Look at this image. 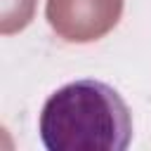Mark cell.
I'll return each mask as SVG.
<instances>
[{
	"label": "cell",
	"instance_id": "obj_1",
	"mask_svg": "<svg viewBox=\"0 0 151 151\" xmlns=\"http://www.w3.org/2000/svg\"><path fill=\"white\" fill-rule=\"evenodd\" d=\"M47 151H123L132 118L123 97L101 80H76L52 92L40 113Z\"/></svg>",
	"mask_w": 151,
	"mask_h": 151
},
{
	"label": "cell",
	"instance_id": "obj_3",
	"mask_svg": "<svg viewBox=\"0 0 151 151\" xmlns=\"http://www.w3.org/2000/svg\"><path fill=\"white\" fill-rule=\"evenodd\" d=\"M38 0H0V33L12 35L24 31L33 14H35Z\"/></svg>",
	"mask_w": 151,
	"mask_h": 151
},
{
	"label": "cell",
	"instance_id": "obj_2",
	"mask_svg": "<svg viewBox=\"0 0 151 151\" xmlns=\"http://www.w3.org/2000/svg\"><path fill=\"white\" fill-rule=\"evenodd\" d=\"M123 0H47L45 17L66 42H94L116 28Z\"/></svg>",
	"mask_w": 151,
	"mask_h": 151
}]
</instances>
